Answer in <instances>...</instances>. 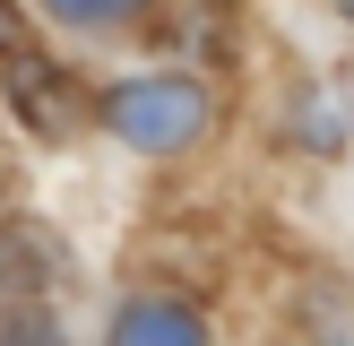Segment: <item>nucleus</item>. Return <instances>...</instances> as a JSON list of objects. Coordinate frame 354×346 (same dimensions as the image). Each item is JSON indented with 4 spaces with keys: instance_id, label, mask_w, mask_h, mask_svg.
I'll return each mask as SVG.
<instances>
[{
    "instance_id": "obj_4",
    "label": "nucleus",
    "mask_w": 354,
    "mask_h": 346,
    "mask_svg": "<svg viewBox=\"0 0 354 346\" xmlns=\"http://www.w3.org/2000/svg\"><path fill=\"white\" fill-rule=\"evenodd\" d=\"M0 346H69V338H61V320H52V311L17 303V311H0Z\"/></svg>"
},
{
    "instance_id": "obj_1",
    "label": "nucleus",
    "mask_w": 354,
    "mask_h": 346,
    "mask_svg": "<svg viewBox=\"0 0 354 346\" xmlns=\"http://www.w3.org/2000/svg\"><path fill=\"white\" fill-rule=\"evenodd\" d=\"M207 113H216V95H207L199 78H182V69H147V78H121L113 95H104L113 138L138 147V156H182L190 138L207 130Z\"/></svg>"
},
{
    "instance_id": "obj_5",
    "label": "nucleus",
    "mask_w": 354,
    "mask_h": 346,
    "mask_svg": "<svg viewBox=\"0 0 354 346\" xmlns=\"http://www.w3.org/2000/svg\"><path fill=\"white\" fill-rule=\"evenodd\" d=\"M9 26H17V9H9V0H0V52H9Z\"/></svg>"
},
{
    "instance_id": "obj_3",
    "label": "nucleus",
    "mask_w": 354,
    "mask_h": 346,
    "mask_svg": "<svg viewBox=\"0 0 354 346\" xmlns=\"http://www.w3.org/2000/svg\"><path fill=\"white\" fill-rule=\"evenodd\" d=\"M61 26H78V35H104V26H130L138 17V0H44Z\"/></svg>"
},
{
    "instance_id": "obj_2",
    "label": "nucleus",
    "mask_w": 354,
    "mask_h": 346,
    "mask_svg": "<svg viewBox=\"0 0 354 346\" xmlns=\"http://www.w3.org/2000/svg\"><path fill=\"white\" fill-rule=\"evenodd\" d=\"M113 346H207V320L173 294H138V303H121Z\"/></svg>"
}]
</instances>
